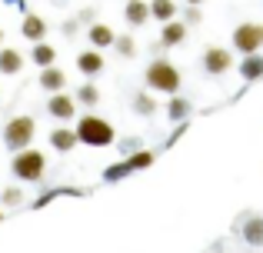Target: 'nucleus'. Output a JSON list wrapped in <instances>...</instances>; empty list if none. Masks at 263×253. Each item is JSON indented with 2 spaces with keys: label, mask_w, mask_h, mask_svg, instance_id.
<instances>
[{
  "label": "nucleus",
  "mask_w": 263,
  "mask_h": 253,
  "mask_svg": "<svg viewBox=\"0 0 263 253\" xmlns=\"http://www.w3.org/2000/svg\"><path fill=\"white\" fill-rule=\"evenodd\" d=\"M73 130H77V143H87V147H110V143L117 140L110 120L93 117V113H90V117H80V124Z\"/></svg>",
  "instance_id": "1"
},
{
  "label": "nucleus",
  "mask_w": 263,
  "mask_h": 253,
  "mask_svg": "<svg viewBox=\"0 0 263 253\" xmlns=\"http://www.w3.org/2000/svg\"><path fill=\"white\" fill-rule=\"evenodd\" d=\"M143 80H147V87L150 90H157V93H177L180 90V70L170 60H163V57H157L154 64L147 67V73H143Z\"/></svg>",
  "instance_id": "2"
},
{
  "label": "nucleus",
  "mask_w": 263,
  "mask_h": 253,
  "mask_svg": "<svg viewBox=\"0 0 263 253\" xmlns=\"http://www.w3.org/2000/svg\"><path fill=\"white\" fill-rule=\"evenodd\" d=\"M10 170H13V177H17L20 183H37L40 177H44V170H47V157L40 153V150H33V147H24V150H17Z\"/></svg>",
  "instance_id": "3"
},
{
  "label": "nucleus",
  "mask_w": 263,
  "mask_h": 253,
  "mask_svg": "<svg viewBox=\"0 0 263 253\" xmlns=\"http://www.w3.org/2000/svg\"><path fill=\"white\" fill-rule=\"evenodd\" d=\"M33 133H37V124H33V117H13V120H7V127H4V143L17 153V150H24V147H30V140H33Z\"/></svg>",
  "instance_id": "4"
},
{
  "label": "nucleus",
  "mask_w": 263,
  "mask_h": 253,
  "mask_svg": "<svg viewBox=\"0 0 263 253\" xmlns=\"http://www.w3.org/2000/svg\"><path fill=\"white\" fill-rule=\"evenodd\" d=\"M260 47H263V24H240L233 30V50L257 53Z\"/></svg>",
  "instance_id": "5"
},
{
  "label": "nucleus",
  "mask_w": 263,
  "mask_h": 253,
  "mask_svg": "<svg viewBox=\"0 0 263 253\" xmlns=\"http://www.w3.org/2000/svg\"><path fill=\"white\" fill-rule=\"evenodd\" d=\"M230 67H233L230 50H223V47H206L203 50V70L210 77H223V73H230Z\"/></svg>",
  "instance_id": "6"
},
{
  "label": "nucleus",
  "mask_w": 263,
  "mask_h": 253,
  "mask_svg": "<svg viewBox=\"0 0 263 253\" xmlns=\"http://www.w3.org/2000/svg\"><path fill=\"white\" fill-rule=\"evenodd\" d=\"M47 110H50L53 120H64V124H67V120H73V113H77V100L67 97L64 90H57L50 100H47Z\"/></svg>",
  "instance_id": "7"
},
{
  "label": "nucleus",
  "mask_w": 263,
  "mask_h": 253,
  "mask_svg": "<svg viewBox=\"0 0 263 253\" xmlns=\"http://www.w3.org/2000/svg\"><path fill=\"white\" fill-rule=\"evenodd\" d=\"M183 40H186V24H177V17H174V20H167V24H163L160 44H157V47H180Z\"/></svg>",
  "instance_id": "8"
},
{
  "label": "nucleus",
  "mask_w": 263,
  "mask_h": 253,
  "mask_svg": "<svg viewBox=\"0 0 263 253\" xmlns=\"http://www.w3.org/2000/svg\"><path fill=\"white\" fill-rule=\"evenodd\" d=\"M20 70H24V57H20V50H13V47H0V73H4V77H17Z\"/></svg>",
  "instance_id": "9"
},
{
  "label": "nucleus",
  "mask_w": 263,
  "mask_h": 253,
  "mask_svg": "<svg viewBox=\"0 0 263 253\" xmlns=\"http://www.w3.org/2000/svg\"><path fill=\"white\" fill-rule=\"evenodd\" d=\"M50 147L60 150V153H70V150L77 147V130H73V127H57V130H50Z\"/></svg>",
  "instance_id": "10"
},
{
  "label": "nucleus",
  "mask_w": 263,
  "mask_h": 253,
  "mask_svg": "<svg viewBox=\"0 0 263 253\" xmlns=\"http://www.w3.org/2000/svg\"><path fill=\"white\" fill-rule=\"evenodd\" d=\"M123 17H127L130 27L150 24V4H143V0H127V7H123Z\"/></svg>",
  "instance_id": "11"
},
{
  "label": "nucleus",
  "mask_w": 263,
  "mask_h": 253,
  "mask_svg": "<svg viewBox=\"0 0 263 253\" xmlns=\"http://www.w3.org/2000/svg\"><path fill=\"white\" fill-rule=\"evenodd\" d=\"M64 84H67V73L60 70V67H40V87L44 90H50V93H57V90H64Z\"/></svg>",
  "instance_id": "12"
},
{
  "label": "nucleus",
  "mask_w": 263,
  "mask_h": 253,
  "mask_svg": "<svg viewBox=\"0 0 263 253\" xmlns=\"http://www.w3.org/2000/svg\"><path fill=\"white\" fill-rule=\"evenodd\" d=\"M77 70L84 73V77H97V73L103 70V57H100V50H84L77 57Z\"/></svg>",
  "instance_id": "13"
},
{
  "label": "nucleus",
  "mask_w": 263,
  "mask_h": 253,
  "mask_svg": "<svg viewBox=\"0 0 263 253\" xmlns=\"http://www.w3.org/2000/svg\"><path fill=\"white\" fill-rule=\"evenodd\" d=\"M20 33H24L27 40H33V44H37V40H44V37H47V24L37 17V13H27L24 24H20Z\"/></svg>",
  "instance_id": "14"
},
{
  "label": "nucleus",
  "mask_w": 263,
  "mask_h": 253,
  "mask_svg": "<svg viewBox=\"0 0 263 253\" xmlns=\"http://www.w3.org/2000/svg\"><path fill=\"white\" fill-rule=\"evenodd\" d=\"M240 77L243 80H260L263 77V57L260 53H243V60H240Z\"/></svg>",
  "instance_id": "15"
},
{
  "label": "nucleus",
  "mask_w": 263,
  "mask_h": 253,
  "mask_svg": "<svg viewBox=\"0 0 263 253\" xmlns=\"http://www.w3.org/2000/svg\"><path fill=\"white\" fill-rule=\"evenodd\" d=\"M240 233H243V240L250 247H263V217H247Z\"/></svg>",
  "instance_id": "16"
},
{
  "label": "nucleus",
  "mask_w": 263,
  "mask_h": 253,
  "mask_svg": "<svg viewBox=\"0 0 263 253\" xmlns=\"http://www.w3.org/2000/svg\"><path fill=\"white\" fill-rule=\"evenodd\" d=\"M87 37H90V44H93L97 50H103V47H114V37H117V33L110 30L107 24H93V27H90V33H87Z\"/></svg>",
  "instance_id": "17"
},
{
  "label": "nucleus",
  "mask_w": 263,
  "mask_h": 253,
  "mask_svg": "<svg viewBox=\"0 0 263 253\" xmlns=\"http://www.w3.org/2000/svg\"><path fill=\"white\" fill-rule=\"evenodd\" d=\"M177 17V4L174 0H154L150 4V20H160V24H167V20Z\"/></svg>",
  "instance_id": "18"
},
{
  "label": "nucleus",
  "mask_w": 263,
  "mask_h": 253,
  "mask_svg": "<svg viewBox=\"0 0 263 253\" xmlns=\"http://www.w3.org/2000/svg\"><path fill=\"white\" fill-rule=\"evenodd\" d=\"M30 57H33V64H37V67H50L53 60H57V50H53L50 44H44V40H37V47L30 50Z\"/></svg>",
  "instance_id": "19"
},
{
  "label": "nucleus",
  "mask_w": 263,
  "mask_h": 253,
  "mask_svg": "<svg viewBox=\"0 0 263 253\" xmlns=\"http://www.w3.org/2000/svg\"><path fill=\"white\" fill-rule=\"evenodd\" d=\"M167 117L174 120V124H180L183 117H190V104H186L183 97H174V100L167 104Z\"/></svg>",
  "instance_id": "20"
},
{
  "label": "nucleus",
  "mask_w": 263,
  "mask_h": 253,
  "mask_svg": "<svg viewBox=\"0 0 263 253\" xmlns=\"http://www.w3.org/2000/svg\"><path fill=\"white\" fill-rule=\"evenodd\" d=\"M73 100H77L80 107H97V104H100V90H97L93 84H84V87L77 90V97H73Z\"/></svg>",
  "instance_id": "21"
},
{
  "label": "nucleus",
  "mask_w": 263,
  "mask_h": 253,
  "mask_svg": "<svg viewBox=\"0 0 263 253\" xmlns=\"http://www.w3.org/2000/svg\"><path fill=\"white\" fill-rule=\"evenodd\" d=\"M134 110L140 113V117H154L157 113V104L150 93H134Z\"/></svg>",
  "instance_id": "22"
},
{
  "label": "nucleus",
  "mask_w": 263,
  "mask_h": 253,
  "mask_svg": "<svg viewBox=\"0 0 263 253\" xmlns=\"http://www.w3.org/2000/svg\"><path fill=\"white\" fill-rule=\"evenodd\" d=\"M150 163H154V153H150V150H140L137 157H127L123 167H127V173H134V170H143V167H150Z\"/></svg>",
  "instance_id": "23"
},
{
  "label": "nucleus",
  "mask_w": 263,
  "mask_h": 253,
  "mask_svg": "<svg viewBox=\"0 0 263 253\" xmlns=\"http://www.w3.org/2000/svg\"><path fill=\"white\" fill-rule=\"evenodd\" d=\"M114 47H117V53H120V57H134V53H137L134 37H127V33H123V37H114Z\"/></svg>",
  "instance_id": "24"
},
{
  "label": "nucleus",
  "mask_w": 263,
  "mask_h": 253,
  "mask_svg": "<svg viewBox=\"0 0 263 253\" xmlns=\"http://www.w3.org/2000/svg\"><path fill=\"white\" fill-rule=\"evenodd\" d=\"M200 20H203V13H200V7L186 4V13H183V24L190 27V24H200Z\"/></svg>",
  "instance_id": "25"
},
{
  "label": "nucleus",
  "mask_w": 263,
  "mask_h": 253,
  "mask_svg": "<svg viewBox=\"0 0 263 253\" xmlns=\"http://www.w3.org/2000/svg\"><path fill=\"white\" fill-rule=\"evenodd\" d=\"M4 203H7V207H17V203H24V193H20L17 187L4 190Z\"/></svg>",
  "instance_id": "26"
},
{
  "label": "nucleus",
  "mask_w": 263,
  "mask_h": 253,
  "mask_svg": "<svg viewBox=\"0 0 263 253\" xmlns=\"http://www.w3.org/2000/svg\"><path fill=\"white\" fill-rule=\"evenodd\" d=\"M186 4H193V7H200V4H203V0H186Z\"/></svg>",
  "instance_id": "27"
},
{
  "label": "nucleus",
  "mask_w": 263,
  "mask_h": 253,
  "mask_svg": "<svg viewBox=\"0 0 263 253\" xmlns=\"http://www.w3.org/2000/svg\"><path fill=\"white\" fill-rule=\"evenodd\" d=\"M0 40H4V30H0Z\"/></svg>",
  "instance_id": "28"
},
{
  "label": "nucleus",
  "mask_w": 263,
  "mask_h": 253,
  "mask_svg": "<svg viewBox=\"0 0 263 253\" xmlns=\"http://www.w3.org/2000/svg\"><path fill=\"white\" fill-rule=\"evenodd\" d=\"M0 217H4V213H0Z\"/></svg>",
  "instance_id": "29"
}]
</instances>
